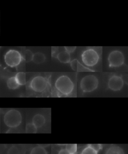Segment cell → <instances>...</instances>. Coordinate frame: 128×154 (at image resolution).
Masks as SVG:
<instances>
[{
  "instance_id": "obj_1",
  "label": "cell",
  "mask_w": 128,
  "mask_h": 154,
  "mask_svg": "<svg viewBox=\"0 0 128 154\" xmlns=\"http://www.w3.org/2000/svg\"><path fill=\"white\" fill-rule=\"evenodd\" d=\"M55 86L61 94L65 95H70L74 90V84L68 76H61L56 80Z\"/></svg>"
},
{
  "instance_id": "obj_2",
  "label": "cell",
  "mask_w": 128,
  "mask_h": 154,
  "mask_svg": "<svg viewBox=\"0 0 128 154\" xmlns=\"http://www.w3.org/2000/svg\"><path fill=\"white\" fill-rule=\"evenodd\" d=\"M22 122V116L19 111L15 109L9 110L4 116V122L6 126L11 128L19 127Z\"/></svg>"
},
{
  "instance_id": "obj_3",
  "label": "cell",
  "mask_w": 128,
  "mask_h": 154,
  "mask_svg": "<svg viewBox=\"0 0 128 154\" xmlns=\"http://www.w3.org/2000/svg\"><path fill=\"white\" fill-rule=\"evenodd\" d=\"M99 85V80L93 75H88L83 77L80 82V88L85 93L95 91Z\"/></svg>"
},
{
  "instance_id": "obj_4",
  "label": "cell",
  "mask_w": 128,
  "mask_h": 154,
  "mask_svg": "<svg viewBox=\"0 0 128 154\" xmlns=\"http://www.w3.org/2000/svg\"><path fill=\"white\" fill-rule=\"evenodd\" d=\"M82 60L87 66L93 67L96 65L99 61L98 52L93 49L85 50L81 55Z\"/></svg>"
},
{
  "instance_id": "obj_5",
  "label": "cell",
  "mask_w": 128,
  "mask_h": 154,
  "mask_svg": "<svg viewBox=\"0 0 128 154\" xmlns=\"http://www.w3.org/2000/svg\"><path fill=\"white\" fill-rule=\"evenodd\" d=\"M23 59L21 54L16 50L11 49L7 52L4 57L5 62L8 66L15 67L18 66Z\"/></svg>"
},
{
  "instance_id": "obj_6",
  "label": "cell",
  "mask_w": 128,
  "mask_h": 154,
  "mask_svg": "<svg viewBox=\"0 0 128 154\" xmlns=\"http://www.w3.org/2000/svg\"><path fill=\"white\" fill-rule=\"evenodd\" d=\"M109 67H119L125 62V56L119 50H114L109 54L108 57Z\"/></svg>"
},
{
  "instance_id": "obj_7",
  "label": "cell",
  "mask_w": 128,
  "mask_h": 154,
  "mask_svg": "<svg viewBox=\"0 0 128 154\" xmlns=\"http://www.w3.org/2000/svg\"><path fill=\"white\" fill-rule=\"evenodd\" d=\"M48 86L46 79L42 76H37L34 77L31 81L30 87L35 92H43L45 91Z\"/></svg>"
},
{
  "instance_id": "obj_8",
  "label": "cell",
  "mask_w": 128,
  "mask_h": 154,
  "mask_svg": "<svg viewBox=\"0 0 128 154\" xmlns=\"http://www.w3.org/2000/svg\"><path fill=\"white\" fill-rule=\"evenodd\" d=\"M124 85L123 79L120 76L114 75L109 79L108 86L110 90L118 91L122 89Z\"/></svg>"
},
{
  "instance_id": "obj_9",
  "label": "cell",
  "mask_w": 128,
  "mask_h": 154,
  "mask_svg": "<svg viewBox=\"0 0 128 154\" xmlns=\"http://www.w3.org/2000/svg\"><path fill=\"white\" fill-rule=\"evenodd\" d=\"M70 65L72 69L74 71H94L93 70H92L87 67L84 66L76 59H74L70 62Z\"/></svg>"
},
{
  "instance_id": "obj_10",
  "label": "cell",
  "mask_w": 128,
  "mask_h": 154,
  "mask_svg": "<svg viewBox=\"0 0 128 154\" xmlns=\"http://www.w3.org/2000/svg\"><path fill=\"white\" fill-rule=\"evenodd\" d=\"M57 58L62 63H69L71 62L70 53L66 51L65 50L58 53Z\"/></svg>"
},
{
  "instance_id": "obj_11",
  "label": "cell",
  "mask_w": 128,
  "mask_h": 154,
  "mask_svg": "<svg viewBox=\"0 0 128 154\" xmlns=\"http://www.w3.org/2000/svg\"><path fill=\"white\" fill-rule=\"evenodd\" d=\"M46 119L44 116L41 114L35 115L32 119V123L35 125L37 128H41L45 125Z\"/></svg>"
},
{
  "instance_id": "obj_12",
  "label": "cell",
  "mask_w": 128,
  "mask_h": 154,
  "mask_svg": "<svg viewBox=\"0 0 128 154\" xmlns=\"http://www.w3.org/2000/svg\"><path fill=\"white\" fill-rule=\"evenodd\" d=\"M45 55L44 54L41 52H37L34 54L33 58V61L35 63L41 64L42 63L45 61Z\"/></svg>"
},
{
  "instance_id": "obj_13",
  "label": "cell",
  "mask_w": 128,
  "mask_h": 154,
  "mask_svg": "<svg viewBox=\"0 0 128 154\" xmlns=\"http://www.w3.org/2000/svg\"><path fill=\"white\" fill-rule=\"evenodd\" d=\"M7 85L9 88L10 89H16L20 86L18 82L16 79L15 76L10 77L7 82Z\"/></svg>"
},
{
  "instance_id": "obj_14",
  "label": "cell",
  "mask_w": 128,
  "mask_h": 154,
  "mask_svg": "<svg viewBox=\"0 0 128 154\" xmlns=\"http://www.w3.org/2000/svg\"><path fill=\"white\" fill-rule=\"evenodd\" d=\"M15 77L20 86H22L26 84V77L25 73L23 72H19L16 74Z\"/></svg>"
},
{
  "instance_id": "obj_15",
  "label": "cell",
  "mask_w": 128,
  "mask_h": 154,
  "mask_svg": "<svg viewBox=\"0 0 128 154\" xmlns=\"http://www.w3.org/2000/svg\"><path fill=\"white\" fill-rule=\"evenodd\" d=\"M106 154H125L123 149L117 146H113L107 149Z\"/></svg>"
},
{
  "instance_id": "obj_16",
  "label": "cell",
  "mask_w": 128,
  "mask_h": 154,
  "mask_svg": "<svg viewBox=\"0 0 128 154\" xmlns=\"http://www.w3.org/2000/svg\"><path fill=\"white\" fill-rule=\"evenodd\" d=\"M30 154H48L45 148L41 146H35L31 151Z\"/></svg>"
},
{
  "instance_id": "obj_17",
  "label": "cell",
  "mask_w": 128,
  "mask_h": 154,
  "mask_svg": "<svg viewBox=\"0 0 128 154\" xmlns=\"http://www.w3.org/2000/svg\"><path fill=\"white\" fill-rule=\"evenodd\" d=\"M37 129L38 128L35 127L32 122L28 123L26 125V131L28 134H36L37 131Z\"/></svg>"
},
{
  "instance_id": "obj_18",
  "label": "cell",
  "mask_w": 128,
  "mask_h": 154,
  "mask_svg": "<svg viewBox=\"0 0 128 154\" xmlns=\"http://www.w3.org/2000/svg\"><path fill=\"white\" fill-rule=\"evenodd\" d=\"M65 149L70 154H76L77 151V144H67L66 146Z\"/></svg>"
},
{
  "instance_id": "obj_19",
  "label": "cell",
  "mask_w": 128,
  "mask_h": 154,
  "mask_svg": "<svg viewBox=\"0 0 128 154\" xmlns=\"http://www.w3.org/2000/svg\"><path fill=\"white\" fill-rule=\"evenodd\" d=\"M34 54L31 50H27L25 52L24 59L26 62H30L33 60Z\"/></svg>"
},
{
  "instance_id": "obj_20",
  "label": "cell",
  "mask_w": 128,
  "mask_h": 154,
  "mask_svg": "<svg viewBox=\"0 0 128 154\" xmlns=\"http://www.w3.org/2000/svg\"><path fill=\"white\" fill-rule=\"evenodd\" d=\"M81 154H98V152L88 146L83 149Z\"/></svg>"
},
{
  "instance_id": "obj_21",
  "label": "cell",
  "mask_w": 128,
  "mask_h": 154,
  "mask_svg": "<svg viewBox=\"0 0 128 154\" xmlns=\"http://www.w3.org/2000/svg\"><path fill=\"white\" fill-rule=\"evenodd\" d=\"M7 154H20V151L17 146H12L8 149Z\"/></svg>"
},
{
  "instance_id": "obj_22",
  "label": "cell",
  "mask_w": 128,
  "mask_h": 154,
  "mask_svg": "<svg viewBox=\"0 0 128 154\" xmlns=\"http://www.w3.org/2000/svg\"><path fill=\"white\" fill-rule=\"evenodd\" d=\"M89 146L91 148H93L94 149H95V151L97 152L100 151L102 148V146L101 144H91Z\"/></svg>"
},
{
  "instance_id": "obj_23",
  "label": "cell",
  "mask_w": 128,
  "mask_h": 154,
  "mask_svg": "<svg viewBox=\"0 0 128 154\" xmlns=\"http://www.w3.org/2000/svg\"><path fill=\"white\" fill-rule=\"evenodd\" d=\"M76 48H77L76 46H66V47H64L65 50L69 53H73V52L75 51Z\"/></svg>"
},
{
  "instance_id": "obj_24",
  "label": "cell",
  "mask_w": 128,
  "mask_h": 154,
  "mask_svg": "<svg viewBox=\"0 0 128 154\" xmlns=\"http://www.w3.org/2000/svg\"><path fill=\"white\" fill-rule=\"evenodd\" d=\"M58 154H70L66 149H62L59 151Z\"/></svg>"
},
{
  "instance_id": "obj_25",
  "label": "cell",
  "mask_w": 128,
  "mask_h": 154,
  "mask_svg": "<svg viewBox=\"0 0 128 154\" xmlns=\"http://www.w3.org/2000/svg\"></svg>"
}]
</instances>
